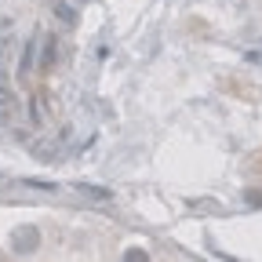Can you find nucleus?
Masks as SVG:
<instances>
[{
    "label": "nucleus",
    "mask_w": 262,
    "mask_h": 262,
    "mask_svg": "<svg viewBox=\"0 0 262 262\" xmlns=\"http://www.w3.org/2000/svg\"><path fill=\"white\" fill-rule=\"evenodd\" d=\"M37 244H40V233H37V229H29V226H22V229H15V233H11V248H15L18 255L33 251Z\"/></svg>",
    "instance_id": "obj_1"
},
{
    "label": "nucleus",
    "mask_w": 262,
    "mask_h": 262,
    "mask_svg": "<svg viewBox=\"0 0 262 262\" xmlns=\"http://www.w3.org/2000/svg\"><path fill=\"white\" fill-rule=\"evenodd\" d=\"M124 262H149V255H146L142 248H127V251H124Z\"/></svg>",
    "instance_id": "obj_2"
},
{
    "label": "nucleus",
    "mask_w": 262,
    "mask_h": 262,
    "mask_svg": "<svg viewBox=\"0 0 262 262\" xmlns=\"http://www.w3.org/2000/svg\"><path fill=\"white\" fill-rule=\"evenodd\" d=\"M80 193H88V196H102V201H110V189H98V186H80Z\"/></svg>",
    "instance_id": "obj_3"
}]
</instances>
